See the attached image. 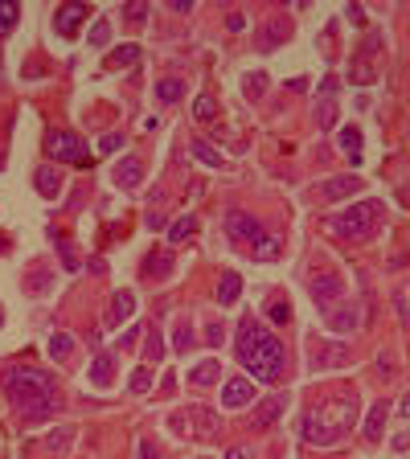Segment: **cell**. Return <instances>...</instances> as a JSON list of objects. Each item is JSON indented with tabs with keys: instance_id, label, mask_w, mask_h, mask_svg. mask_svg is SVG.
Here are the masks:
<instances>
[{
	"instance_id": "obj_1",
	"label": "cell",
	"mask_w": 410,
	"mask_h": 459,
	"mask_svg": "<svg viewBox=\"0 0 410 459\" xmlns=\"http://www.w3.org/2000/svg\"><path fill=\"white\" fill-rule=\"evenodd\" d=\"M4 393L25 418H49L58 410V390H53V377L46 369H33V365H13L4 369Z\"/></svg>"
},
{
	"instance_id": "obj_2",
	"label": "cell",
	"mask_w": 410,
	"mask_h": 459,
	"mask_svg": "<svg viewBox=\"0 0 410 459\" xmlns=\"http://www.w3.org/2000/svg\"><path fill=\"white\" fill-rule=\"evenodd\" d=\"M234 349H238L242 365L250 369V381H275V377H283V365H287V349H283V341H279L275 332L259 328L255 320H242Z\"/></svg>"
},
{
	"instance_id": "obj_3",
	"label": "cell",
	"mask_w": 410,
	"mask_h": 459,
	"mask_svg": "<svg viewBox=\"0 0 410 459\" xmlns=\"http://www.w3.org/2000/svg\"><path fill=\"white\" fill-rule=\"evenodd\" d=\"M353 414H357V398L349 390L341 393V406H337V393H324L320 406H312L299 414V439L312 443V447H332L349 430Z\"/></svg>"
},
{
	"instance_id": "obj_4",
	"label": "cell",
	"mask_w": 410,
	"mask_h": 459,
	"mask_svg": "<svg viewBox=\"0 0 410 459\" xmlns=\"http://www.w3.org/2000/svg\"><path fill=\"white\" fill-rule=\"evenodd\" d=\"M377 217H381V201H374V197H369V201H357V205H349L344 213H337L328 230H332L337 238L357 242V238H365V234H369V226H374Z\"/></svg>"
},
{
	"instance_id": "obj_5",
	"label": "cell",
	"mask_w": 410,
	"mask_h": 459,
	"mask_svg": "<svg viewBox=\"0 0 410 459\" xmlns=\"http://www.w3.org/2000/svg\"><path fill=\"white\" fill-rule=\"evenodd\" d=\"M46 152L53 160H70V164H86V144L74 131H49L46 135Z\"/></svg>"
},
{
	"instance_id": "obj_6",
	"label": "cell",
	"mask_w": 410,
	"mask_h": 459,
	"mask_svg": "<svg viewBox=\"0 0 410 459\" xmlns=\"http://www.w3.org/2000/svg\"><path fill=\"white\" fill-rule=\"evenodd\" d=\"M226 234H230V242H255L262 234V222L255 217V213H246V210H226Z\"/></svg>"
},
{
	"instance_id": "obj_7",
	"label": "cell",
	"mask_w": 410,
	"mask_h": 459,
	"mask_svg": "<svg viewBox=\"0 0 410 459\" xmlns=\"http://www.w3.org/2000/svg\"><path fill=\"white\" fill-rule=\"evenodd\" d=\"M361 189H365V180L353 177V172H344V177L320 180V185L312 189V197H316V201H341V197H353V193H361Z\"/></svg>"
},
{
	"instance_id": "obj_8",
	"label": "cell",
	"mask_w": 410,
	"mask_h": 459,
	"mask_svg": "<svg viewBox=\"0 0 410 459\" xmlns=\"http://www.w3.org/2000/svg\"><path fill=\"white\" fill-rule=\"evenodd\" d=\"M312 299H316V304H320V308H328V304H332V299H337V304H341V295H344V279L337 275V271H316V275H312Z\"/></svg>"
},
{
	"instance_id": "obj_9",
	"label": "cell",
	"mask_w": 410,
	"mask_h": 459,
	"mask_svg": "<svg viewBox=\"0 0 410 459\" xmlns=\"http://www.w3.org/2000/svg\"><path fill=\"white\" fill-rule=\"evenodd\" d=\"M222 406L226 410L255 406V381H250V377H230L226 386H222Z\"/></svg>"
},
{
	"instance_id": "obj_10",
	"label": "cell",
	"mask_w": 410,
	"mask_h": 459,
	"mask_svg": "<svg viewBox=\"0 0 410 459\" xmlns=\"http://www.w3.org/2000/svg\"><path fill=\"white\" fill-rule=\"evenodd\" d=\"M316 123H320L324 131L337 123V78H324V82H320V98H316Z\"/></svg>"
},
{
	"instance_id": "obj_11",
	"label": "cell",
	"mask_w": 410,
	"mask_h": 459,
	"mask_svg": "<svg viewBox=\"0 0 410 459\" xmlns=\"http://www.w3.org/2000/svg\"><path fill=\"white\" fill-rule=\"evenodd\" d=\"M337 361H349V349H344V344H324V341H312V369H332V365H337Z\"/></svg>"
},
{
	"instance_id": "obj_12",
	"label": "cell",
	"mask_w": 410,
	"mask_h": 459,
	"mask_svg": "<svg viewBox=\"0 0 410 459\" xmlns=\"http://www.w3.org/2000/svg\"><path fill=\"white\" fill-rule=\"evenodd\" d=\"M386 414H390V402H386V398H377L374 406H369V414H365V423H361V435H365V443H377V439H381V430H386Z\"/></svg>"
},
{
	"instance_id": "obj_13",
	"label": "cell",
	"mask_w": 410,
	"mask_h": 459,
	"mask_svg": "<svg viewBox=\"0 0 410 459\" xmlns=\"http://www.w3.org/2000/svg\"><path fill=\"white\" fill-rule=\"evenodd\" d=\"M86 16H91V4H62V9L53 13V29L70 37V33L78 29V25L86 21Z\"/></svg>"
},
{
	"instance_id": "obj_14",
	"label": "cell",
	"mask_w": 410,
	"mask_h": 459,
	"mask_svg": "<svg viewBox=\"0 0 410 459\" xmlns=\"http://www.w3.org/2000/svg\"><path fill=\"white\" fill-rule=\"evenodd\" d=\"M328 320H332V328H337V332H353V328H357V320H361L357 299H341V304H337V311H332Z\"/></svg>"
},
{
	"instance_id": "obj_15",
	"label": "cell",
	"mask_w": 410,
	"mask_h": 459,
	"mask_svg": "<svg viewBox=\"0 0 410 459\" xmlns=\"http://www.w3.org/2000/svg\"><path fill=\"white\" fill-rule=\"evenodd\" d=\"M144 279H152V283H160V279L173 275V254H164V250H152L144 259V271H140Z\"/></svg>"
},
{
	"instance_id": "obj_16",
	"label": "cell",
	"mask_w": 410,
	"mask_h": 459,
	"mask_svg": "<svg viewBox=\"0 0 410 459\" xmlns=\"http://www.w3.org/2000/svg\"><path fill=\"white\" fill-rule=\"evenodd\" d=\"M144 177V168H140V156H123V160L115 164V185L119 189H135Z\"/></svg>"
},
{
	"instance_id": "obj_17",
	"label": "cell",
	"mask_w": 410,
	"mask_h": 459,
	"mask_svg": "<svg viewBox=\"0 0 410 459\" xmlns=\"http://www.w3.org/2000/svg\"><path fill=\"white\" fill-rule=\"evenodd\" d=\"M135 311V295L131 292H115L111 295V311H107V328H119Z\"/></svg>"
},
{
	"instance_id": "obj_18",
	"label": "cell",
	"mask_w": 410,
	"mask_h": 459,
	"mask_svg": "<svg viewBox=\"0 0 410 459\" xmlns=\"http://www.w3.org/2000/svg\"><path fill=\"white\" fill-rule=\"evenodd\" d=\"M238 295H242V279H238V271H226V275L217 279V304L222 308H234Z\"/></svg>"
},
{
	"instance_id": "obj_19",
	"label": "cell",
	"mask_w": 410,
	"mask_h": 459,
	"mask_svg": "<svg viewBox=\"0 0 410 459\" xmlns=\"http://www.w3.org/2000/svg\"><path fill=\"white\" fill-rule=\"evenodd\" d=\"M222 377V365H217V357H205L201 365H193V373H189V381H193L197 390H210L213 381Z\"/></svg>"
},
{
	"instance_id": "obj_20",
	"label": "cell",
	"mask_w": 410,
	"mask_h": 459,
	"mask_svg": "<svg viewBox=\"0 0 410 459\" xmlns=\"http://www.w3.org/2000/svg\"><path fill=\"white\" fill-rule=\"evenodd\" d=\"M197 234V217L193 213H185V217H177V222H168V230H164V238L173 246H180V242H189Z\"/></svg>"
},
{
	"instance_id": "obj_21",
	"label": "cell",
	"mask_w": 410,
	"mask_h": 459,
	"mask_svg": "<svg viewBox=\"0 0 410 459\" xmlns=\"http://www.w3.org/2000/svg\"><path fill=\"white\" fill-rule=\"evenodd\" d=\"M287 410V393H271L267 402H262L259 410H255V426H267V423H275L279 414Z\"/></svg>"
},
{
	"instance_id": "obj_22",
	"label": "cell",
	"mask_w": 410,
	"mask_h": 459,
	"mask_svg": "<svg viewBox=\"0 0 410 459\" xmlns=\"http://www.w3.org/2000/svg\"><path fill=\"white\" fill-rule=\"evenodd\" d=\"M267 70H250L242 78V95H246V103H262V95H267Z\"/></svg>"
},
{
	"instance_id": "obj_23",
	"label": "cell",
	"mask_w": 410,
	"mask_h": 459,
	"mask_svg": "<svg viewBox=\"0 0 410 459\" xmlns=\"http://www.w3.org/2000/svg\"><path fill=\"white\" fill-rule=\"evenodd\" d=\"M74 349H78L74 332H53V336H49V357L53 361H70L74 357Z\"/></svg>"
},
{
	"instance_id": "obj_24",
	"label": "cell",
	"mask_w": 410,
	"mask_h": 459,
	"mask_svg": "<svg viewBox=\"0 0 410 459\" xmlns=\"http://www.w3.org/2000/svg\"><path fill=\"white\" fill-rule=\"evenodd\" d=\"M70 443H74V430H70V426H58V430H49L46 439H41V451H49V455H62Z\"/></svg>"
},
{
	"instance_id": "obj_25",
	"label": "cell",
	"mask_w": 410,
	"mask_h": 459,
	"mask_svg": "<svg viewBox=\"0 0 410 459\" xmlns=\"http://www.w3.org/2000/svg\"><path fill=\"white\" fill-rule=\"evenodd\" d=\"M193 426H197V435H205V439H213V435H222V423H217V414H213V410H201V406H193Z\"/></svg>"
},
{
	"instance_id": "obj_26",
	"label": "cell",
	"mask_w": 410,
	"mask_h": 459,
	"mask_svg": "<svg viewBox=\"0 0 410 459\" xmlns=\"http://www.w3.org/2000/svg\"><path fill=\"white\" fill-rule=\"evenodd\" d=\"M250 254H255V259H262V262H267V259H275V254H279V238H275V234H267V230H262L259 238L250 242Z\"/></svg>"
},
{
	"instance_id": "obj_27",
	"label": "cell",
	"mask_w": 410,
	"mask_h": 459,
	"mask_svg": "<svg viewBox=\"0 0 410 459\" xmlns=\"http://www.w3.org/2000/svg\"><path fill=\"white\" fill-rule=\"evenodd\" d=\"M131 62H140V46H119L107 53V70H123Z\"/></svg>"
},
{
	"instance_id": "obj_28",
	"label": "cell",
	"mask_w": 410,
	"mask_h": 459,
	"mask_svg": "<svg viewBox=\"0 0 410 459\" xmlns=\"http://www.w3.org/2000/svg\"><path fill=\"white\" fill-rule=\"evenodd\" d=\"M156 98H160V103H177V98H185V78H160L156 82Z\"/></svg>"
},
{
	"instance_id": "obj_29",
	"label": "cell",
	"mask_w": 410,
	"mask_h": 459,
	"mask_svg": "<svg viewBox=\"0 0 410 459\" xmlns=\"http://www.w3.org/2000/svg\"><path fill=\"white\" fill-rule=\"evenodd\" d=\"M91 381H95V386H111L115 381V357H95V365H91Z\"/></svg>"
},
{
	"instance_id": "obj_30",
	"label": "cell",
	"mask_w": 410,
	"mask_h": 459,
	"mask_svg": "<svg viewBox=\"0 0 410 459\" xmlns=\"http://www.w3.org/2000/svg\"><path fill=\"white\" fill-rule=\"evenodd\" d=\"M37 189H41V197H58V189H62V177H58V168H37Z\"/></svg>"
},
{
	"instance_id": "obj_31",
	"label": "cell",
	"mask_w": 410,
	"mask_h": 459,
	"mask_svg": "<svg viewBox=\"0 0 410 459\" xmlns=\"http://www.w3.org/2000/svg\"><path fill=\"white\" fill-rule=\"evenodd\" d=\"M337 140H341V148L349 152V160L361 164V128H341V135H337Z\"/></svg>"
},
{
	"instance_id": "obj_32",
	"label": "cell",
	"mask_w": 410,
	"mask_h": 459,
	"mask_svg": "<svg viewBox=\"0 0 410 459\" xmlns=\"http://www.w3.org/2000/svg\"><path fill=\"white\" fill-rule=\"evenodd\" d=\"M168 430H177L180 439H193L197 426H193V410H177L173 418H168Z\"/></svg>"
},
{
	"instance_id": "obj_33",
	"label": "cell",
	"mask_w": 410,
	"mask_h": 459,
	"mask_svg": "<svg viewBox=\"0 0 410 459\" xmlns=\"http://www.w3.org/2000/svg\"><path fill=\"white\" fill-rule=\"evenodd\" d=\"M16 21H21V9L13 0H0V37H9L16 29Z\"/></svg>"
},
{
	"instance_id": "obj_34",
	"label": "cell",
	"mask_w": 410,
	"mask_h": 459,
	"mask_svg": "<svg viewBox=\"0 0 410 459\" xmlns=\"http://www.w3.org/2000/svg\"><path fill=\"white\" fill-rule=\"evenodd\" d=\"M193 156L205 164V168H222V152H217V148H210L205 140H193Z\"/></svg>"
},
{
	"instance_id": "obj_35",
	"label": "cell",
	"mask_w": 410,
	"mask_h": 459,
	"mask_svg": "<svg viewBox=\"0 0 410 459\" xmlns=\"http://www.w3.org/2000/svg\"><path fill=\"white\" fill-rule=\"evenodd\" d=\"M193 119H197V123H210V119H217V103H213L210 95H197L193 98Z\"/></svg>"
},
{
	"instance_id": "obj_36",
	"label": "cell",
	"mask_w": 410,
	"mask_h": 459,
	"mask_svg": "<svg viewBox=\"0 0 410 459\" xmlns=\"http://www.w3.org/2000/svg\"><path fill=\"white\" fill-rule=\"evenodd\" d=\"M128 390H131V393H148V390H152V365H135V373H131Z\"/></svg>"
},
{
	"instance_id": "obj_37",
	"label": "cell",
	"mask_w": 410,
	"mask_h": 459,
	"mask_svg": "<svg viewBox=\"0 0 410 459\" xmlns=\"http://www.w3.org/2000/svg\"><path fill=\"white\" fill-rule=\"evenodd\" d=\"M262 316L275 320V324H287V320H292V308H287L283 299H267V304H262Z\"/></svg>"
},
{
	"instance_id": "obj_38",
	"label": "cell",
	"mask_w": 410,
	"mask_h": 459,
	"mask_svg": "<svg viewBox=\"0 0 410 459\" xmlns=\"http://www.w3.org/2000/svg\"><path fill=\"white\" fill-rule=\"evenodd\" d=\"M160 353H164L160 332H156V328H148V344H144V357H148V365H156V361H160Z\"/></svg>"
},
{
	"instance_id": "obj_39",
	"label": "cell",
	"mask_w": 410,
	"mask_h": 459,
	"mask_svg": "<svg viewBox=\"0 0 410 459\" xmlns=\"http://www.w3.org/2000/svg\"><path fill=\"white\" fill-rule=\"evenodd\" d=\"M119 148H123V135H119V131L98 135V152H103V156H107V152H119Z\"/></svg>"
},
{
	"instance_id": "obj_40",
	"label": "cell",
	"mask_w": 410,
	"mask_h": 459,
	"mask_svg": "<svg viewBox=\"0 0 410 459\" xmlns=\"http://www.w3.org/2000/svg\"><path fill=\"white\" fill-rule=\"evenodd\" d=\"M107 37H111V25H107V21H98L95 29H91V46H107Z\"/></svg>"
},
{
	"instance_id": "obj_41",
	"label": "cell",
	"mask_w": 410,
	"mask_h": 459,
	"mask_svg": "<svg viewBox=\"0 0 410 459\" xmlns=\"http://www.w3.org/2000/svg\"><path fill=\"white\" fill-rule=\"evenodd\" d=\"M135 459H160L156 443H152V439H140V447H135Z\"/></svg>"
},
{
	"instance_id": "obj_42",
	"label": "cell",
	"mask_w": 410,
	"mask_h": 459,
	"mask_svg": "<svg viewBox=\"0 0 410 459\" xmlns=\"http://www.w3.org/2000/svg\"><path fill=\"white\" fill-rule=\"evenodd\" d=\"M58 250H62V259H66V271L74 275V271H78V259H74V250H70V242H62V238H58Z\"/></svg>"
},
{
	"instance_id": "obj_43",
	"label": "cell",
	"mask_w": 410,
	"mask_h": 459,
	"mask_svg": "<svg viewBox=\"0 0 410 459\" xmlns=\"http://www.w3.org/2000/svg\"><path fill=\"white\" fill-rule=\"evenodd\" d=\"M205 336H210V344H222V341H226V328H222V324H210V328H205Z\"/></svg>"
},
{
	"instance_id": "obj_44",
	"label": "cell",
	"mask_w": 410,
	"mask_h": 459,
	"mask_svg": "<svg viewBox=\"0 0 410 459\" xmlns=\"http://www.w3.org/2000/svg\"><path fill=\"white\" fill-rule=\"evenodd\" d=\"M377 373H381V377H394V361H390V353H381V361H377Z\"/></svg>"
},
{
	"instance_id": "obj_45",
	"label": "cell",
	"mask_w": 410,
	"mask_h": 459,
	"mask_svg": "<svg viewBox=\"0 0 410 459\" xmlns=\"http://www.w3.org/2000/svg\"><path fill=\"white\" fill-rule=\"evenodd\" d=\"M144 16H148L144 4H128V21H144Z\"/></svg>"
},
{
	"instance_id": "obj_46",
	"label": "cell",
	"mask_w": 410,
	"mask_h": 459,
	"mask_svg": "<svg viewBox=\"0 0 410 459\" xmlns=\"http://www.w3.org/2000/svg\"><path fill=\"white\" fill-rule=\"evenodd\" d=\"M226 459H255V455H250V447H230Z\"/></svg>"
},
{
	"instance_id": "obj_47",
	"label": "cell",
	"mask_w": 410,
	"mask_h": 459,
	"mask_svg": "<svg viewBox=\"0 0 410 459\" xmlns=\"http://www.w3.org/2000/svg\"><path fill=\"white\" fill-rule=\"evenodd\" d=\"M353 82H374V70H365V66H357V70H353Z\"/></svg>"
},
{
	"instance_id": "obj_48",
	"label": "cell",
	"mask_w": 410,
	"mask_h": 459,
	"mask_svg": "<svg viewBox=\"0 0 410 459\" xmlns=\"http://www.w3.org/2000/svg\"><path fill=\"white\" fill-rule=\"evenodd\" d=\"M226 25H230V29H242L246 16H242V13H230V16H226Z\"/></svg>"
},
{
	"instance_id": "obj_49",
	"label": "cell",
	"mask_w": 410,
	"mask_h": 459,
	"mask_svg": "<svg viewBox=\"0 0 410 459\" xmlns=\"http://www.w3.org/2000/svg\"><path fill=\"white\" fill-rule=\"evenodd\" d=\"M168 9H173V13H189V9H193V0H173Z\"/></svg>"
},
{
	"instance_id": "obj_50",
	"label": "cell",
	"mask_w": 410,
	"mask_h": 459,
	"mask_svg": "<svg viewBox=\"0 0 410 459\" xmlns=\"http://www.w3.org/2000/svg\"><path fill=\"white\" fill-rule=\"evenodd\" d=\"M193 344V336H189V328H180V336H177V349H189Z\"/></svg>"
},
{
	"instance_id": "obj_51",
	"label": "cell",
	"mask_w": 410,
	"mask_h": 459,
	"mask_svg": "<svg viewBox=\"0 0 410 459\" xmlns=\"http://www.w3.org/2000/svg\"><path fill=\"white\" fill-rule=\"evenodd\" d=\"M394 447H398V451H402V447H410V435H398V439H394Z\"/></svg>"
},
{
	"instance_id": "obj_52",
	"label": "cell",
	"mask_w": 410,
	"mask_h": 459,
	"mask_svg": "<svg viewBox=\"0 0 410 459\" xmlns=\"http://www.w3.org/2000/svg\"><path fill=\"white\" fill-rule=\"evenodd\" d=\"M402 418H410V393L402 398Z\"/></svg>"
},
{
	"instance_id": "obj_53",
	"label": "cell",
	"mask_w": 410,
	"mask_h": 459,
	"mask_svg": "<svg viewBox=\"0 0 410 459\" xmlns=\"http://www.w3.org/2000/svg\"><path fill=\"white\" fill-rule=\"evenodd\" d=\"M197 459H210V455H197Z\"/></svg>"
}]
</instances>
